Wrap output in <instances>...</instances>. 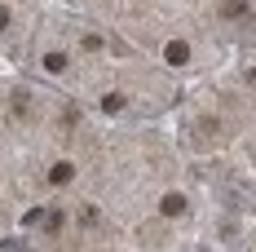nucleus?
Masks as SVG:
<instances>
[{"instance_id":"nucleus-1","label":"nucleus","mask_w":256,"mask_h":252,"mask_svg":"<svg viewBox=\"0 0 256 252\" xmlns=\"http://www.w3.org/2000/svg\"><path fill=\"white\" fill-rule=\"evenodd\" d=\"M49 177H53V186H58V181H66V177H71V168H66V164H58V168H53Z\"/></svg>"},{"instance_id":"nucleus-2","label":"nucleus","mask_w":256,"mask_h":252,"mask_svg":"<svg viewBox=\"0 0 256 252\" xmlns=\"http://www.w3.org/2000/svg\"><path fill=\"white\" fill-rule=\"evenodd\" d=\"M0 27H9V9L4 5H0Z\"/></svg>"}]
</instances>
